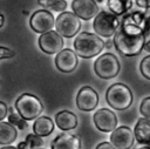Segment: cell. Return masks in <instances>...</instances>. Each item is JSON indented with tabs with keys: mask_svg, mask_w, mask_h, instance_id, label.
I'll list each match as a JSON object with an SVG mask.
<instances>
[{
	"mask_svg": "<svg viewBox=\"0 0 150 149\" xmlns=\"http://www.w3.org/2000/svg\"><path fill=\"white\" fill-rule=\"evenodd\" d=\"M144 33H130L123 28H118L114 35V45L116 50L123 56H135L141 53L145 43Z\"/></svg>",
	"mask_w": 150,
	"mask_h": 149,
	"instance_id": "obj_1",
	"label": "cell"
},
{
	"mask_svg": "<svg viewBox=\"0 0 150 149\" xmlns=\"http://www.w3.org/2000/svg\"><path fill=\"white\" fill-rule=\"evenodd\" d=\"M104 48V41L97 35L89 32L80 33L74 40V49L76 55L83 59L96 56Z\"/></svg>",
	"mask_w": 150,
	"mask_h": 149,
	"instance_id": "obj_2",
	"label": "cell"
},
{
	"mask_svg": "<svg viewBox=\"0 0 150 149\" xmlns=\"http://www.w3.org/2000/svg\"><path fill=\"white\" fill-rule=\"evenodd\" d=\"M105 101L116 110H125L132 103V93L127 84L114 83L105 92Z\"/></svg>",
	"mask_w": 150,
	"mask_h": 149,
	"instance_id": "obj_3",
	"label": "cell"
},
{
	"mask_svg": "<svg viewBox=\"0 0 150 149\" xmlns=\"http://www.w3.org/2000/svg\"><path fill=\"white\" fill-rule=\"evenodd\" d=\"M15 109L21 117H23L26 121H29L40 116L43 110V104L38 96L25 93L15 101Z\"/></svg>",
	"mask_w": 150,
	"mask_h": 149,
	"instance_id": "obj_4",
	"label": "cell"
},
{
	"mask_svg": "<svg viewBox=\"0 0 150 149\" xmlns=\"http://www.w3.org/2000/svg\"><path fill=\"white\" fill-rule=\"evenodd\" d=\"M120 26L121 25L117 16L107 11H101L95 16L93 23L95 33L103 38H110L111 35H115Z\"/></svg>",
	"mask_w": 150,
	"mask_h": 149,
	"instance_id": "obj_5",
	"label": "cell"
},
{
	"mask_svg": "<svg viewBox=\"0 0 150 149\" xmlns=\"http://www.w3.org/2000/svg\"><path fill=\"white\" fill-rule=\"evenodd\" d=\"M94 69L97 76L104 80H109L120 73V62L114 54L105 53L96 59L94 62Z\"/></svg>",
	"mask_w": 150,
	"mask_h": 149,
	"instance_id": "obj_6",
	"label": "cell"
},
{
	"mask_svg": "<svg viewBox=\"0 0 150 149\" xmlns=\"http://www.w3.org/2000/svg\"><path fill=\"white\" fill-rule=\"evenodd\" d=\"M81 28L80 18L74 13L62 12L55 20V29L62 38H73Z\"/></svg>",
	"mask_w": 150,
	"mask_h": 149,
	"instance_id": "obj_7",
	"label": "cell"
},
{
	"mask_svg": "<svg viewBox=\"0 0 150 149\" xmlns=\"http://www.w3.org/2000/svg\"><path fill=\"white\" fill-rule=\"evenodd\" d=\"M54 23H55L54 15L49 11H46V9H39L34 12L29 20L30 28L34 32L41 33V34L53 31L52 28L54 27Z\"/></svg>",
	"mask_w": 150,
	"mask_h": 149,
	"instance_id": "obj_8",
	"label": "cell"
},
{
	"mask_svg": "<svg viewBox=\"0 0 150 149\" xmlns=\"http://www.w3.org/2000/svg\"><path fill=\"white\" fill-rule=\"evenodd\" d=\"M63 38L56 31L43 33L39 38V47L46 54H56L63 48Z\"/></svg>",
	"mask_w": 150,
	"mask_h": 149,
	"instance_id": "obj_9",
	"label": "cell"
},
{
	"mask_svg": "<svg viewBox=\"0 0 150 149\" xmlns=\"http://www.w3.org/2000/svg\"><path fill=\"white\" fill-rule=\"evenodd\" d=\"M98 94L90 86L82 87L76 95V106L82 111H91L98 104Z\"/></svg>",
	"mask_w": 150,
	"mask_h": 149,
	"instance_id": "obj_10",
	"label": "cell"
},
{
	"mask_svg": "<svg viewBox=\"0 0 150 149\" xmlns=\"http://www.w3.org/2000/svg\"><path fill=\"white\" fill-rule=\"evenodd\" d=\"M134 131L127 126L117 127L110 135V143L116 149H130L134 145Z\"/></svg>",
	"mask_w": 150,
	"mask_h": 149,
	"instance_id": "obj_11",
	"label": "cell"
},
{
	"mask_svg": "<svg viewBox=\"0 0 150 149\" xmlns=\"http://www.w3.org/2000/svg\"><path fill=\"white\" fill-rule=\"evenodd\" d=\"M94 123L100 131L112 133L117 126V117L108 108H101L94 114Z\"/></svg>",
	"mask_w": 150,
	"mask_h": 149,
	"instance_id": "obj_12",
	"label": "cell"
},
{
	"mask_svg": "<svg viewBox=\"0 0 150 149\" xmlns=\"http://www.w3.org/2000/svg\"><path fill=\"white\" fill-rule=\"evenodd\" d=\"M71 9L77 18L86 21L95 18L100 13L98 6L94 0H73Z\"/></svg>",
	"mask_w": 150,
	"mask_h": 149,
	"instance_id": "obj_13",
	"label": "cell"
},
{
	"mask_svg": "<svg viewBox=\"0 0 150 149\" xmlns=\"http://www.w3.org/2000/svg\"><path fill=\"white\" fill-rule=\"evenodd\" d=\"M77 55L69 48L62 49L55 56L56 68L62 73H71L77 67Z\"/></svg>",
	"mask_w": 150,
	"mask_h": 149,
	"instance_id": "obj_14",
	"label": "cell"
},
{
	"mask_svg": "<svg viewBox=\"0 0 150 149\" xmlns=\"http://www.w3.org/2000/svg\"><path fill=\"white\" fill-rule=\"evenodd\" d=\"M52 149H80L81 142L80 138L70 133L59 134L50 143Z\"/></svg>",
	"mask_w": 150,
	"mask_h": 149,
	"instance_id": "obj_15",
	"label": "cell"
},
{
	"mask_svg": "<svg viewBox=\"0 0 150 149\" xmlns=\"http://www.w3.org/2000/svg\"><path fill=\"white\" fill-rule=\"evenodd\" d=\"M55 123L59 129L68 131L77 127V116L69 110H61L55 115Z\"/></svg>",
	"mask_w": 150,
	"mask_h": 149,
	"instance_id": "obj_16",
	"label": "cell"
},
{
	"mask_svg": "<svg viewBox=\"0 0 150 149\" xmlns=\"http://www.w3.org/2000/svg\"><path fill=\"white\" fill-rule=\"evenodd\" d=\"M134 136L139 144H150V120L144 117L138 118L134 128Z\"/></svg>",
	"mask_w": 150,
	"mask_h": 149,
	"instance_id": "obj_17",
	"label": "cell"
},
{
	"mask_svg": "<svg viewBox=\"0 0 150 149\" xmlns=\"http://www.w3.org/2000/svg\"><path fill=\"white\" fill-rule=\"evenodd\" d=\"M54 130V122L48 116H40L33 123V131L40 137L48 136Z\"/></svg>",
	"mask_w": 150,
	"mask_h": 149,
	"instance_id": "obj_18",
	"label": "cell"
},
{
	"mask_svg": "<svg viewBox=\"0 0 150 149\" xmlns=\"http://www.w3.org/2000/svg\"><path fill=\"white\" fill-rule=\"evenodd\" d=\"M18 129L9 122H0V144L9 145L16 140Z\"/></svg>",
	"mask_w": 150,
	"mask_h": 149,
	"instance_id": "obj_19",
	"label": "cell"
},
{
	"mask_svg": "<svg viewBox=\"0 0 150 149\" xmlns=\"http://www.w3.org/2000/svg\"><path fill=\"white\" fill-rule=\"evenodd\" d=\"M132 2L134 0H108L107 7L109 8L110 13L115 15H122L132 7Z\"/></svg>",
	"mask_w": 150,
	"mask_h": 149,
	"instance_id": "obj_20",
	"label": "cell"
},
{
	"mask_svg": "<svg viewBox=\"0 0 150 149\" xmlns=\"http://www.w3.org/2000/svg\"><path fill=\"white\" fill-rule=\"evenodd\" d=\"M7 117H8V122L12 126H14L16 129H19V130H26L28 128L27 121L23 117H21L18 111H14L13 108H8V115H7Z\"/></svg>",
	"mask_w": 150,
	"mask_h": 149,
	"instance_id": "obj_21",
	"label": "cell"
},
{
	"mask_svg": "<svg viewBox=\"0 0 150 149\" xmlns=\"http://www.w3.org/2000/svg\"><path fill=\"white\" fill-rule=\"evenodd\" d=\"M38 2L42 7H47L55 12H64L67 8L66 0H38Z\"/></svg>",
	"mask_w": 150,
	"mask_h": 149,
	"instance_id": "obj_22",
	"label": "cell"
},
{
	"mask_svg": "<svg viewBox=\"0 0 150 149\" xmlns=\"http://www.w3.org/2000/svg\"><path fill=\"white\" fill-rule=\"evenodd\" d=\"M25 143L27 145V148H30V149H38L40 147H42L43 144V140L35 135V134H28L26 136V140H25Z\"/></svg>",
	"mask_w": 150,
	"mask_h": 149,
	"instance_id": "obj_23",
	"label": "cell"
},
{
	"mask_svg": "<svg viewBox=\"0 0 150 149\" xmlns=\"http://www.w3.org/2000/svg\"><path fill=\"white\" fill-rule=\"evenodd\" d=\"M139 70H141V74L150 80V55L145 56L142 61H141V65H139Z\"/></svg>",
	"mask_w": 150,
	"mask_h": 149,
	"instance_id": "obj_24",
	"label": "cell"
},
{
	"mask_svg": "<svg viewBox=\"0 0 150 149\" xmlns=\"http://www.w3.org/2000/svg\"><path fill=\"white\" fill-rule=\"evenodd\" d=\"M139 110H141V114L143 115L144 118L150 120V96L143 99V101L139 106Z\"/></svg>",
	"mask_w": 150,
	"mask_h": 149,
	"instance_id": "obj_25",
	"label": "cell"
},
{
	"mask_svg": "<svg viewBox=\"0 0 150 149\" xmlns=\"http://www.w3.org/2000/svg\"><path fill=\"white\" fill-rule=\"evenodd\" d=\"M14 55H15V53L12 49L0 46V60H2V59H11Z\"/></svg>",
	"mask_w": 150,
	"mask_h": 149,
	"instance_id": "obj_26",
	"label": "cell"
},
{
	"mask_svg": "<svg viewBox=\"0 0 150 149\" xmlns=\"http://www.w3.org/2000/svg\"><path fill=\"white\" fill-rule=\"evenodd\" d=\"M7 115H8V107L5 102L0 101V122H2V120H5Z\"/></svg>",
	"mask_w": 150,
	"mask_h": 149,
	"instance_id": "obj_27",
	"label": "cell"
},
{
	"mask_svg": "<svg viewBox=\"0 0 150 149\" xmlns=\"http://www.w3.org/2000/svg\"><path fill=\"white\" fill-rule=\"evenodd\" d=\"M134 4L137 7L143 8V9L150 8V0H134Z\"/></svg>",
	"mask_w": 150,
	"mask_h": 149,
	"instance_id": "obj_28",
	"label": "cell"
},
{
	"mask_svg": "<svg viewBox=\"0 0 150 149\" xmlns=\"http://www.w3.org/2000/svg\"><path fill=\"white\" fill-rule=\"evenodd\" d=\"M95 149H116L110 142H101L96 145Z\"/></svg>",
	"mask_w": 150,
	"mask_h": 149,
	"instance_id": "obj_29",
	"label": "cell"
},
{
	"mask_svg": "<svg viewBox=\"0 0 150 149\" xmlns=\"http://www.w3.org/2000/svg\"><path fill=\"white\" fill-rule=\"evenodd\" d=\"M149 33H150V16L146 18L145 23H144V34H145V36H148Z\"/></svg>",
	"mask_w": 150,
	"mask_h": 149,
	"instance_id": "obj_30",
	"label": "cell"
},
{
	"mask_svg": "<svg viewBox=\"0 0 150 149\" xmlns=\"http://www.w3.org/2000/svg\"><path fill=\"white\" fill-rule=\"evenodd\" d=\"M112 45H114V40L111 41V40H107L105 42H104V47L105 48H110V47H112Z\"/></svg>",
	"mask_w": 150,
	"mask_h": 149,
	"instance_id": "obj_31",
	"label": "cell"
},
{
	"mask_svg": "<svg viewBox=\"0 0 150 149\" xmlns=\"http://www.w3.org/2000/svg\"><path fill=\"white\" fill-rule=\"evenodd\" d=\"M143 49H145V52L150 53V40H148V41L144 43V47H143Z\"/></svg>",
	"mask_w": 150,
	"mask_h": 149,
	"instance_id": "obj_32",
	"label": "cell"
},
{
	"mask_svg": "<svg viewBox=\"0 0 150 149\" xmlns=\"http://www.w3.org/2000/svg\"><path fill=\"white\" fill-rule=\"evenodd\" d=\"M18 149H28L27 148V145H26V143H25V141H22V142H20L19 144H18V147H16Z\"/></svg>",
	"mask_w": 150,
	"mask_h": 149,
	"instance_id": "obj_33",
	"label": "cell"
},
{
	"mask_svg": "<svg viewBox=\"0 0 150 149\" xmlns=\"http://www.w3.org/2000/svg\"><path fill=\"white\" fill-rule=\"evenodd\" d=\"M4 21H5V18H4V15L0 13V28L2 27V25H4Z\"/></svg>",
	"mask_w": 150,
	"mask_h": 149,
	"instance_id": "obj_34",
	"label": "cell"
},
{
	"mask_svg": "<svg viewBox=\"0 0 150 149\" xmlns=\"http://www.w3.org/2000/svg\"><path fill=\"white\" fill-rule=\"evenodd\" d=\"M0 149H18L16 147H13V145H4L2 148H0Z\"/></svg>",
	"mask_w": 150,
	"mask_h": 149,
	"instance_id": "obj_35",
	"label": "cell"
},
{
	"mask_svg": "<svg viewBox=\"0 0 150 149\" xmlns=\"http://www.w3.org/2000/svg\"><path fill=\"white\" fill-rule=\"evenodd\" d=\"M137 149H150L149 145H144V147H141V148H137Z\"/></svg>",
	"mask_w": 150,
	"mask_h": 149,
	"instance_id": "obj_36",
	"label": "cell"
},
{
	"mask_svg": "<svg viewBox=\"0 0 150 149\" xmlns=\"http://www.w3.org/2000/svg\"><path fill=\"white\" fill-rule=\"evenodd\" d=\"M94 1H95L96 4H101V2H103L104 0H94Z\"/></svg>",
	"mask_w": 150,
	"mask_h": 149,
	"instance_id": "obj_37",
	"label": "cell"
},
{
	"mask_svg": "<svg viewBox=\"0 0 150 149\" xmlns=\"http://www.w3.org/2000/svg\"><path fill=\"white\" fill-rule=\"evenodd\" d=\"M38 149H42V148H38Z\"/></svg>",
	"mask_w": 150,
	"mask_h": 149,
	"instance_id": "obj_38",
	"label": "cell"
},
{
	"mask_svg": "<svg viewBox=\"0 0 150 149\" xmlns=\"http://www.w3.org/2000/svg\"><path fill=\"white\" fill-rule=\"evenodd\" d=\"M149 147H150V144H149Z\"/></svg>",
	"mask_w": 150,
	"mask_h": 149,
	"instance_id": "obj_39",
	"label": "cell"
}]
</instances>
